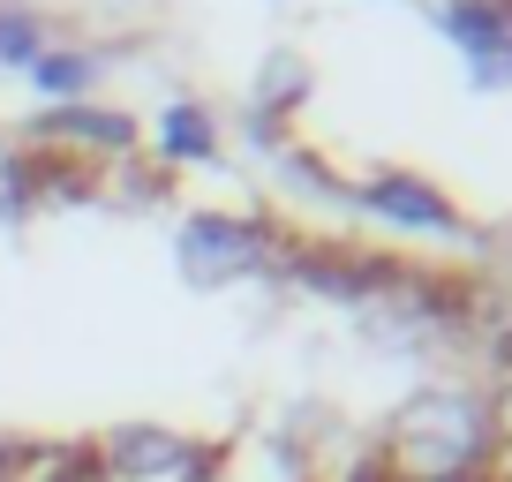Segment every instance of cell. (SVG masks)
<instances>
[{
  "mask_svg": "<svg viewBox=\"0 0 512 482\" xmlns=\"http://www.w3.org/2000/svg\"><path fill=\"white\" fill-rule=\"evenodd\" d=\"M497 452L490 437V400L467 392H422L392 415L384 430V475L392 482H445V475H482V460Z\"/></svg>",
  "mask_w": 512,
  "mask_h": 482,
  "instance_id": "1",
  "label": "cell"
},
{
  "mask_svg": "<svg viewBox=\"0 0 512 482\" xmlns=\"http://www.w3.org/2000/svg\"><path fill=\"white\" fill-rule=\"evenodd\" d=\"M272 257V234L249 219H226V211H196L189 226H181V272L196 279V287H226V279L256 272V264Z\"/></svg>",
  "mask_w": 512,
  "mask_h": 482,
  "instance_id": "2",
  "label": "cell"
},
{
  "mask_svg": "<svg viewBox=\"0 0 512 482\" xmlns=\"http://www.w3.org/2000/svg\"><path fill=\"white\" fill-rule=\"evenodd\" d=\"M354 196H362V211L407 226V234H460V211L445 204V189H430V181H415V174H377Z\"/></svg>",
  "mask_w": 512,
  "mask_h": 482,
  "instance_id": "3",
  "label": "cell"
},
{
  "mask_svg": "<svg viewBox=\"0 0 512 482\" xmlns=\"http://www.w3.org/2000/svg\"><path fill=\"white\" fill-rule=\"evenodd\" d=\"M98 467H106V475L144 482V475H189V467H196V452L181 445L174 430H151V422H136V430H113V437H106Z\"/></svg>",
  "mask_w": 512,
  "mask_h": 482,
  "instance_id": "4",
  "label": "cell"
},
{
  "mask_svg": "<svg viewBox=\"0 0 512 482\" xmlns=\"http://www.w3.org/2000/svg\"><path fill=\"white\" fill-rule=\"evenodd\" d=\"M38 136L61 151H128L136 144V121H121V113H98V106H61L38 121Z\"/></svg>",
  "mask_w": 512,
  "mask_h": 482,
  "instance_id": "5",
  "label": "cell"
},
{
  "mask_svg": "<svg viewBox=\"0 0 512 482\" xmlns=\"http://www.w3.org/2000/svg\"><path fill=\"white\" fill-rule=\"evenodd\" d=\"M91 76H98V61H91V53H61V46H46V53L31 61V83H38L46 98H68V106H83Z\"/></svg>",
  "mask_w": 512,
  "mask_h": 482,
  "instance_id": "6",
  "label": "cell"
},
{
  "mask_svg": "<svg viewBox=\"0 0 512 482\" xmlns=\"http://www.w3.org/2000/svg\"><path fill=\"white\" fill-rule=\"evenodd\" d=\"M159 151H166V159H211V151H219V129H211V113H204V106H166V121H159Z\"/></svg>",
  "mask_w": 512,
  "mask_h": 482,
  "instance_id": "7",
  "label": "cell"
},
{
  "mask_svg": "<svg viewBox=\"0 0 512 482\" xmlns=\"http://www.w3.org/2000/svg\"><path fill=\"white\" fill-rule=\"evenodd\" d=\"M98 460H83V452L68 445H46V452H8V475L0 482H83Z\"/></svg>",
  "mask_w": 512,
  "mask_h": 482,
  "instance_id": "8",
  "label": "cell"
},
{
  "mask_svg": "<svg viewBox=\"0 0 512 482\" xmlns=\"http://www.w3.org/2000/svg\"><path fill=\"white\" fill-rule=\"evenodd\" d=\"M38 53H46V31L23 8H0V68H31Z\"/></svg>",
  "mask_w": 512,
  "mask_h": 482,
  "instance_id": "9",
  "label": "cell"
},
{
  "mask_svg": "<svg viewBox=\"0 0 512 482\" xmlns=\"http://www.w3.org/2000/svg\"><path fill=\"white\" fill-rule=\"evenodd\" d=\"M302 91H309V68L287 61V53H279V61L264 68V83H256V98H264V106H294Z\"/></svg>",
  "mask_w": 512,
  "mask_h": 482,
  "instance_id": "10",
  "label": "cell"
},
{
  "mask_svg": "<svg viewBox=\"0 0 512 482\" xmlns=\"http://www.w3.org/2000/svg\"><path fill=\"white\" fill-rule=\"evenodd\" d=\"M490 437L512 452V370H505V385H497V400H490Z\"/></svg>",
  "mask_w": 512,
  "mask_h": 482,
  "instance_id": "11",
  "label": "cell"
},
{
  "mask_svg": "<svg viewBox=\"0 0 512 482\" xmlns=\"http://www.w3.org/2000/svg\"><path fill=\"white\" fill-rule=\"evenodd\" d=\"M445 482H497V475H445Z\"/></svg>",
  "mask_w": 512,
  "mask_h": 482,
  "instance_id": "12",
  "label": "cell"
}]
</instances>
